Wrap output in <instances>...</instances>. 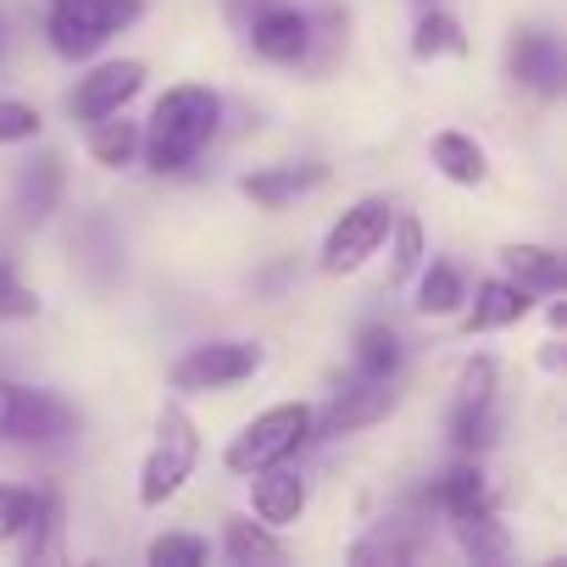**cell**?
<instances>
[{
  "label": "cell",
  "instance_id": "1",
  "mask_svg": "<svg viewBox=\"0 0 567 567\" xmlns=\"http://www.w3.org/2000/svg\"><path fill=\"white\" fill-rule=\"evenodd\" d=\"M223 128V101L206 84H173L156 95L151 117L140 123V156L156 178H178L195 167V156L217 140Z\"/></svg>",
  "mask_w": 567,
  "mask_h": 567
},
{
  "label": "cell",
  "instance_id": "2",
  "mask_svg": "<svg viewBox=\"0 0 567 567\" xmlns=\"http://www.w3.org/2000/svg\"><path fill=\"white\" fill-rule=\"evenodd\" d=\"M195 467H200V429H195V417L184 412V401H162V412H156V440H151L145 462H140L134 501H140L145 512L167 506L173 495H184V484L195 478Z\"/></svg>",
  "mask_w": 567,
  "mask_h": 567
},
{
  "label": "cell",
  "instance_id": "3",
  "mask_svg": "<svg viewBox=\"0 0 567 567\" xmlns=\"http://www.w3.org/2000/svg\"><path fill=\"white\" fill-rule=\"evenodd\" d=\"M312 445V406L307 401H278L267 412H256L223 451V467L250 478L261 467H284L290 456H301Z\"/></svg>",
  "mask_w": 567,
  "mask_h": 567
},
{
  "label": "cell",
  "instance_id": "4",
  "mask_svg": "<svg viewBox=\"0 0 567 567\" xmlns=\"http://www.w3.org/2000/svg\"><path fill=\"white\" fill-rule=\"evenodd\" d=\"M140 18H145V0H56L45 18V40L62 62H90Z\"/></svg>",
  "mask_w": 567,
  "mask_h": 567
},
{
  "label": "cell",
  "instance_id": "5",
  "mask_svg": "<svg viewBox=\"0 0 567 567\" xmlns=\"http://www.w3.org/2000/svg\"><path fill=\"white\" fill-rule=\"evenodd\" d=\"M501 362L495 357H467L462 373H456V390H451V445L462 456H478L484 445H495V429H501Z\"/></svg>",
  "mask_w": 567,
  "mask_h": 567
},
{
  "label": "cell",
  "instance_id": "6",
  "mask_svg": "<svg viewBox=\"0 0 567 567\" xmlns=\"http://www.w3.org/2000/svg\"><path fill=\"white\" fill-rule=\"evenodd\" d=\"M390 217H395L390 195H362V200H351V206H346V212L329 223V234H323V250H318V267H323L329 278L362 272V267H368V261L384 250Z\"/></svg>",
  "mask_w": 567,
  "mask_h": 567
},
{
  "label": "cell",
  "instance_id": "7",
  "mask_svg": "<svg viewBox=\"0 0 567 567\" xmlns=\"http://www.w3.org/2000/svg\"><path fill=\"white\" fill-rule=\"evenodd\" d=\"M267 362V351L256 340H200L189 346L173 368H167V384L184 390V395H212V390H239L245 379H256Z\"/></svg>",
  "mask_w": 567,
  "mask_h": 567
},
{
  "label": "cell",
  "instance_id": "8",
  "mask_svg": "<svg viewBox=\"0 0 567 567\" xmlns=\"http://www.w3.org/2000/svg\"><path fill=\"white\" fill-rule=\"evenodd\" d=\"M79 429V412L56 390L0 379V445H56Z\"/></svg>",
  "mask_w": 567,
  "mask_h": 567
},
{
  "label": "cell",
  "instance_id": "9",
  "mask_svg": "<svg viewBox=\"0 0 567 567\" xmlns=\"http://www.w3.org/2000/svg\"><path fill=\"white\" fill-rule=\"evenodd\" d=\"M151 68L140 56H112V62H95L73 90H68V117L73 123H95V117H112V112H128L145 90Z\"/></svg>",
  "mask_w": 567,
  "mask_h": 567
},
{
  "label": "cell",
  "instance_id": "10",
  "mask_svg": "<svg viewBox=\"0 0 567 567\" xmlns=\"http://www.w3.org/2000/svg\"><path fill=\"white\" fill-rule=\"evenodd\" d=\"M395 412V384H379V379H357L340 384L323 406H312V440H340V434H362L373 423H384Z\"/></svg>",
  "mask_w": 567,
  "mask_h": 567
},
{
  "label": "cell",
  "instance_id": "11",
  "mask_svg": "<svg viewBox=\"0 0 567 567\" xmlns=\"http://www.w3.org/2000/svg\"><path fill=\"white\" fill-rule=\"evenodd\" d=\"M312 34H318V23H312L301 7H290V0H256V12H250V51H256L267 68H296V62H307Z\"/></svg>",
  "mask_w": 567,
  "mask_h": 567
},
{
  "label": "cell",
  "instance_id": "12",
  "mask_svg": "<svg viewBox=\"0 0 567 567\" xmlns=\"http://www.w3.org/2000/svg\"><path fill=\"white\" fill-rule=\"evenodd\" d=\"M539 307V296H528L523 284H512L506 272L501 278H478V290H467V301H462V334H501V329H517L528 312Z\"/></svg>",
  "mask_w": 567,
  "mask_h": 567
},
{
  "label": "cell",
  "instance_id": "13",
  "mask_svg": "<svg viewBox=\"0 0 567 567\" xmlns=\"http://www.w3.org/2000/svg\"><path fill=\"white\" fill-rule=\"evenodd\" d=\"M329 184V167L323 162H272V167H250L239 173V195L256 206V212H284L307 200L312 189Z\"/></svg>",
  "mask_w": 567,
  "mask_h": 567
},
{
  "label": "cell",
  "instance_id": "14",
  "mask_svg": "<svg viewBox=\"0 0 567 567\" xmlns=\"http://www.w3.org/2000/svg\"><path fill=\"white\" fill-rule=\"evenodd\" d=\"M506 73L523 84V90H534V95H561V84H567V56H561V40L550 34V29H517L512 34V51H506Z\"/></svg>",
  "mask_w": 567,
  "mask_h": 567
},
{
  "label": "cell",
  "instance_id": "15",
  "mask_svg": "<svg viewBox=\"0 0 567 567\" xmlns=\"http://www.w3.org/2000/svg\"><path fill=\"white\" fill-rule=\"evenodd\" d=\"M62 189H68V167H62V156L45 151V156L23 162L18 178H12V212H18V223H29V228L51 223L56 206H62Z\"/></svg>",
  "mask_w": 567,
  "mask_h": 567
},
{
  "label": "cell",
  "instance_id": "16",
  "mask_svg": "<svg viewBox=\"0 0 567 567\" xmlns=\"http://www.w3.org/2000/svg\"><path fill=\"white\" fill-rule=\"evenodd\" d=\"M501 272L512 284H523L528 296H561L567 290V256L556 245H534V239H506L501 250Z\"/></svg>",
  "mask_w": 567,
  "mask_h": 567
},
{
  "label": "cell",
  "instance_id": "17",
  "mask_svg": "<svg viewBox=\"0 0 567 567\" xmlns=\"http://www.w3.org/2000/svg\"><path fill=\"white\" fill-rule=\"evenodd\" d=\"M307 501H312V489H307L301 473H290V462L250 473V517H261L267 528H290V523H301Z\"/></svg>",
  "mask_w": 567,
  "mask_h": 567
},
{
  "label": "cell",
  "instance_id": "18",
  "mask_svg": "<svg viewBox=\"0 0 567 567\" xmlns=\"http://www.w3.org/2000/svg\"><path fill=\"white\" fill-rule=\"evenodd\" d=\"M429 162H434V173H440L445 184H456V189L489 184V151H484L473 134H462V128H440V134L429 140Z\"/></svg>",
  "mask_w": 567,
  "mask_h": 567
},
{
  "label": "cell",
  "instance_id": "19",
  "mask_svg": "<svg viewBox=\"0 0 567 567\" xmlns=\"http://www.w3.org/2000/svg\"><path fill=\"white\" fill-rule=\"evenodd\" d=\"M429 506L440 512V517H467V512H484V506H495V495H489V478H484V467L467 456V462H456V467H445L434 484H429Z\"/></svg>",
  "mask_w": 567,
  "mask_h": 567
},
{
  "label": "cell",
  "instance_id": "20",
  "mask_svg": "<svg viewBox=\"0 0 567 567\" xmlns=\"http://www.w3.org/2000/svg\"><path fill=\"white\" fill-rule=\"evenodd\" d=\"M84 151H90V162H95V167L123 173V167H134V162H140V123H134L128 112L95 117V123H84Z\"/></svg>",
  "mask_w": 567,
  "mask_h": 567
},
{
  "label": "cell",
  "instance_id": "21",
  "mask_svg": "<svg viewBox=\"0 0 567 567\" xmlns=\"http://www.w3.org/2000/svg\"><path fill=\"white\" fill-rule=\"evenodd\" d=\"M417 278V318H456L462 312V301H467V278H462V267L456 261H429L423 256V267L412 272Z\"/></svg>",
  "mask_w": 567,
  "mask_h": 567
},
{
  "label": "cell",
  "instance_id": "22",
  "mask_svg": "<svg viewBox=\"0 0 567 567\" xmlns=\"http://www.w3.org/2000/svg\"><path fill=\"white\" fill-rule=\"evenodd\" d=\"M406 351H401V334L390 323H362L357 329V346H351V373L357 379H379V384H395Z\"/></svg>",
  "mask_w": 567,
  "mask_h": 567
},
{
  "label": "cell",
  "instance_id": "23",
  "mask_svg": "<svg viewBox=\"0 0 567 567\" xmlns=\"http://www.w3.org/2000/svg\"><path fill=\"white\" fill-rule=\"evenodd\" d=\"M223 556L234 567H256V561H284V545H278V528H267L261 517L228 512L223 517Z\"/></svg>",
  "mask_w": 567,
  "mask_h": 567
},
{
  "label": "cell",
  "instance_id": "24",
  "mask_svg": "<svg viewBox=\"0 0 567 567\" xmlns=\"http://www.w3.org/2000/svg\"><path fill=\"white\" fill-rule=\"evenodd\" d=\"M384 245H390V290H406L412 272H417V267H423V256H429L423 217H417V212H395V217H390Z\"/></svg>",
  "mask_w": 567,
  "mask_h": 567
},
{
  "label": "cell",
  "instance_id": "25",
  "mask_svg": "<svg viewBox=\"0 0 567 567\" xmlns=\"http://www.w3.org/2000/svg\"><path fill=\"white\" fill-rule=\"evenodd\" d=\"M412 56L417 62H445V56H467V34L451 12L440 7H423L417 12V29H412Z\"/></svg>",
  "mask_w": 567,
  "mask_h": 567
},
{
  "label": "cell",
  "instance_id": "26",
  "mask_svg": "<svg viewBox=\"0 0 567 567\" xmlns=\"http://www.w3.org/2000/svg\"><path fill=\"white\" fill-rule=\"evenodd\" d=\"M456 545H462L467 561H506V556H512V534H506V523L495 517V506L456 517Z\"/></svg>",
  "mask_w": 567,
  "mask_h": 567
},
{
  "label": "cell",
  "instance_id": "27",
  "mask_svg": "<svg viewBox=\"0 0 567 567\" xmlns=\"http://www.w3.org/2000/svg\"><path fill=\"white\" fill-rule=\"evenodd\" d=\"M40 506H45V489H34V484H7V478H0V545H18V539L34 528Z\"/></svg>",
  "mask_w": 567,
  "mask_h": 567
},
{
  "label": "cell",
  "instance_id": "28",
  "mask_svg": "<svg viewBox=\"0 0 567 567\" xmlns=\"http://www.w3.org/2000/svg\"><path fill=\"white\" fill-rule=\"evenodd\" d=\"M412 556H423V534H406V523L401 528H373L368 539H357L351 545V561H412Z\"/></svg>",
  "mask_w": 567,
  "mask_h": 567
},
{
  "label": "cell",
  "instance_id": "29",
  "mask_svg": "<svg viewBox=\"0 0 567 567\" xmlns=\"http://www.w3.org/2000/svg\"><path fill=\"white\" fill-rule=\"evenodd\" d=\"M145 561H151V567H206V561H212V545H206L200 534L167 528V534H156V539L145 545Z\"/></svg>",
  "mask_w": 567,
  "mask_h": 567
},
{
  "label": "cell",
  "instance_id": "30",
  "mask_svg": "<svg viewBox=\"0 0 567 567\" xmlns=\"http://www.w3.org/2000/svg\"><path fill=\"white\" fill-rule=\"evenodd\" d=\"M29 318H40V296L18 278V267L0 256V323H29Z\"/></svg>",
  "mask_w": 567,
  "mask_h": 567
},
{
  "label": "cell",
  "instance_id": "31",
  "mask_svg": "<svg viewBox=\"0 0 567 567\" xmlns=\"http://www.w3.org/2000/svg\"><path fill=\"white\" fill-rule=\"evenodd\" d=\"M45 134V117H40V106H29V101H0V145H29V140H40Z\"/></svg>",
  "mask_w": 567,
  "mask_h": 567
},
{
  "label": "cell",
  "instance_id": "32",
  "mask_svg": "<svg viewBox=\"0 0 567 567\" xmlns=\"http://www.w3.org/2000/svg\"><path fill=\"white\" fill-rule=\"evenodd\" d=\"M0 62H7V18H0Z\"/></svg>",
  "mask_w": 567,
  "mask_h": 567
},
{
  "label": "cell",
  "instance_id": "33",
  "mask_svg": "<svg viewBox=\"0 0 567 567\" xmlns=\"http://www.w3.org/2000/svg\"><path fill=\"white\" fill-rule=\"evenodd\" d=\"M412 7H417V12H423V7H434V0H412Z\"/></svg>",
  "mask_w": 567,
  "mask_h": 567
},
{
  "label": "cell",
  "instance_id": "34",
  "mask_svg": "<svg viewBox=\"0 0 567 567\" xmlns=\"http://www.w3.org/2000/svg\"><path fill=\"white\" fill-rule=\"evenodd\" d=\"M45 7H56V0H45Z\"/></svg>",
  "mask_w": 567,
  "mask_h": 567
}]
</instances>
